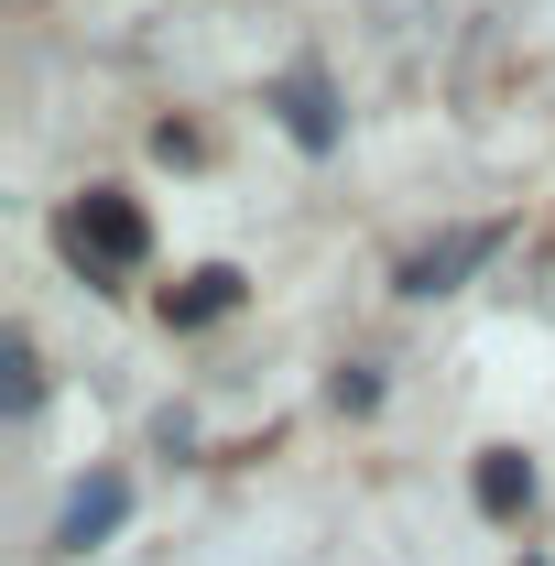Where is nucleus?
<instances>
[{
    "instance_id": "obj_1",
    "label": "nucleus",
    "mask_w": 555,
    "mask_h": 566,
    "mask_svg": "<svg viewBox=\"0 0 555 566\" xmlns=\"http://www.w3.org/2000/svg\"><path fill=\"white\" fill-rule=\"evenodd\" d=\"M55 240H66V262L87 283H121V273H142V251H153V218H142L121 186H87V197L55 218Z\"/></svg>"
},
{
    "instance_id": "obj_2",
    "label": "nucleus",
    "mask_w": 555,
    "mask_h": 566,
    "mask_svg": "<svg viewBox=\"0 0 555 566\" xmlns=\"http://www.w3.org/2000/svg\"><path fill=\"white\" fill-rule=\"evenodd\" d=\"M501 240H512L501 218H480V229H447V240H425L415 262H404V294H458V283L480 273V262L501 251Z\"/></svg>"
},
{
    "instance_id": "obj_3",
    "label": "nucleus",
    "mask_w": 555,
    "mask_h": 566,
    "mask_svg": "<svg viewBox=\"0 0 555 566\" xmlns=\"http://www.w3.org/2000/svg\"><path fill=\"white\" fill-rule=\"evenodd\" d=\"M273 109H283V132L305 142V153H327V142H338V98H327V76H316V66H294V76H283V87H273Z\"/></svg>"
},
{
    "instance_id": "obj_4",
    "label": "nucleus",
    "mask_w": 555,
    "mask_h": 566,
    "mask_svg": "<svg viewBox=\"0 0 555 566\" xmlns=\"http://www.w3.org/2000/svg\"><path fill=\"white\" fill-rule=\"evenodd\" d=\"M121 512H132V480H87V491L66 501V523H55V545H66V556L109 545V534H121Z\"/></svg>"
},
{
    "instance_id": "obj_5",
    "label": "nucleus",
    "mask_w": 555,
    "mask_h": 566,
    "mask_svg": "<svg viewBox=\"0 0 555 566\" xmlns=\"http://www.w3.org/2000/svg\"><path fill=\"white\" fill-rule=\"evenodd\" d=\"M469 491H480L490 523H512V512H534V458H512V447H490L480 469H469Z\"/></svg>"
},
{
    "instance_id": "obj_6",
    "label": "nucleus",
    "mask_w": 555,
    "mask_h": 566,
    "mask_svg": "<svg viewBox=\"0 0 555 566\" xmlns=\"http://www.w3.org/2000/svg\"><path fill=\"white\" fill-rule=\"evenodd\" d=\"M229 305H240V273H229V262H208V273H186L175 294H164L175 327H208V316H229Z\"/></svg>"
},
{
    "instance_id": "obj_7",
    "label": "nucleus",
    "mask_w": 555,
    "mask_h": 566,
    "mask_svg": "<svg viewBox=\"0 0 555 566\" xmlns=\"http://www.w3.org/2000/svg\"><path fill=\"white\" fill-rule=\"evenodd\" d=\"M0 392H11V403H33V392H44V359H33V338H0Z\"/></svg>"
}]
</instances>
